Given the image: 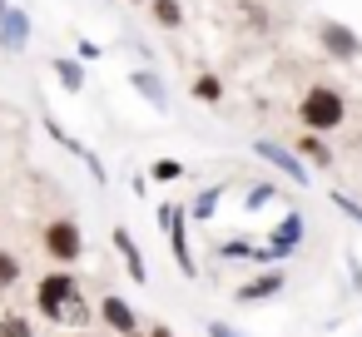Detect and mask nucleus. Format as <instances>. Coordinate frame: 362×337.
Returning a JSON list of instances; mask_svg holds the SVG:
<instances>
[{
    "label": "nucleus",
    "instance_id": "nucleus-12",
    "mask_svg": "<svg viewBox=\"0 0 362 337\" xmlns=\"http://www.w3.org/2000/svg\"><path fill=\"white\" fill-rule=\"evenodd\" d=\"M194 95H199L204 105H218V100H223V85H218V75H199V80H194Z\"/></svg>",
    "mask_w": 362,
    "mask_h": 337
},
{
    "label": "nucleus",
    "instance_id": "nucleus-4",
    "mask_svg": "<svg viewBox=\"0 0 362 337\" xmlns=\"http://www.w3.org/2000/svg\"><path fill=\"white\" fill-rule=\"evenodd\" d=\"M253 154H258V159H268L273 169H283L293 184H308V169H303V159H298L293 149H283V144H273V139H258V144H253Z\"/></svg>",
    "mask_w": 362,
    "mask_h": 337
},
{
    "label": "nucleus",
    "instance_id": "nucleus-9",
    "mask_svg": "<svg viewBox=\"0 0 362 337\" xmlns=\"http://www.w3.org/2000/svg\"><path fill=\"white\" fill-rule=\"evenodd\" d=\"M105 322L119 327V332H134V312H129V302H124V297H105Z\"/></svg>",
    "mask_w": 362,
    "mask_h": 337
},
{
    "label": "nucleus",
    "instance_id": "nucleus-24",
    "mask_svg": "<svg viewBox=\"0 0 362 337\" xmlns=\"http://www.w3.org/2000/svg\"><path fill=\"white\" fill-rule=\"evenodd\" d=\"M0 20H6V0H0Z\"/></svg>",
    "mask_w": 362,
    "mask_h": 337
},
{
    "label": "nucleus",
    "instance_id": "nucleus-22",
    "mask_svg": "<svg viewBox=\"0 0 362 337\" xmlns=\"http://www.w3.org/2000/svg\"><path fill=\"white\" fill-rule=\"evenodd\" d=\"M214 337H238V332H228L223 322H214Z\"/></svg>",
    "mask_w": 362,
    "mask_h": 337
},
{
    "label": "nucleus",
    "instance_id": "nucleus-2",
    "mask_svg": "<svg viewBox=\"0 0 362 337\" xmlns=\"http://www.w3.org/2000/svg\"><path fill=\"white\" fill-rule=\"evenodd\" d=\"M35 302H40V312H45V317H60V312H65V302H80V288H75V278H70V273H50V278L40 283Z\"/></svg>",
    "mask_w": 362,
    "mask_h": 337
},
{
    "label": "nucleus",
    "instance_id": "nucleus-5",
    "mask_svg": "<svg viewBox=\"0 0 362 337\" xmlns=\"http://www.w3.org/2000/svg\"><path fill=\"white\" fill-rule=\"evenodd\" d=\"M25 40H30V16L25 11H6V20H0V50H25Z\"/></svg>",
    "mask_w": 362,
    "mask_h": 337
},
{
    "label": "nucleus",
    "instance_id": "nucleus-11",
    "mask_svg": "<svg viewBox=\"0 0 362 337\" xmlns=\"http://www.w3.org/2000/svg\"><path fill=\"white\" fill-rule=\"evenodd\" d=\"M55 75H60L65 90H85V70H80V60H55Z\"/></svg>",
    "mask_w": 362,
    "mask_h": 337
},
{
    "label": "nucleus",
    "instance_id": "nucleus-8",
    "mask_svg": "<svg viewBox=\"0 0 362 337\" xmlns=\"http://www.w3.org/2000/svg\"><path fill=\"white\" fill-rule=\"evenodd\" d=\"M134 90H139V95H144V100H149L154 110H164V105H169V95H164V85H159V80H154L149 70H134Z\"/></svg>",
    "mask_w": 362,
    "mask_h": 337
},
{
    "label": "nucleus",
    "instance_id": "nucleus-15",
    "mask_svg": "<svg viewBox=\"0 0 362 337\" xmlns=\"http://www.w3.org/2000/svg\"><path fill=\"white\" fill-rule=\"evenodd\" d=\"M298 238H303V213H288L278 228V243H298Z\"/></svg>",
    "mask_w": 362,
    "mask_h": 337
},
{
    "label": "nucleus",
    "instance_id": "nucleus-10",
    "mask_svg": "<svg viewBox=\"0 0 362 337\" xmlns=\"http://www.w3.org/2000/svg\"><path fill=\"white\" fill-rule=\"evenodd\" d=\"M154 20L164 30H179L184 25V11H179V0H154Z\"/></svg>",
    "mask_w": 362,
    "mask_h": 337
},
{
    "label": "nucleus",
    "instance_id": "nucleus-14",
    "mask_svg": "<svg viewBox=\"0 0 362 337\" xmlns=\"http://www.w3.org/2000/svg\"><path fill=\"white\" fill-rule=\"evenodd\" d=\"M298 149H303L313 164H332V154H327V144H322L317 134H303V139H298Z\"/></svg>",
    "mask_w": 362,
    "mask_h": 337
},
{
    "label": "nucleus",
    "instance_id": "nucleus-25",
    "mask_svg": "<svg viewBox=\"0 0 362 337\" xmlns=\"http://www.w3.org/2000/svg\"><path fill=\"white\" fill-rule=\"evenodd\" d=\"M124 337H139V332H124Z\"/></svg>",
    "mask_w": 362,
    "mask_h": 337
},
{
    "label": "nucleus",
    "instance_id": "nucleus-19",
    "mask_svg": "<svg viewBox=\"0 0 362 337\" xmlns=\"http://www.w3.org/2000/svg\"><path fill=\"white\" fill-rule=\"evenodd\" d=\"M179 174H184L179 159H159V164H154V179H179Z\"/></svg>",
    "mask_w": 362,
    "mask_h": 337
},
{
    "label": "nucleus",
    "instance_id": "nucleus-20",
    "mask_svg": "<svg viewBox=\"0 0 362 337\" xmlns=\"http://www.w3.org/2000/svg\"><path fill=\"white\" fill-rule=\"evenodd\" d=\"M332 203H337V208H342V213H352V218H357V223H362V203H352V199H347V194H332Z\"/></svg>",
    "mask_w": 362,
    "mask_h": 337
},
{
    "label": "nucleus",
    "instance_id": "nucleus-18",
    "mask_svg": "<svg viewBox=\"0 0 362 337\" xmlns=\"http://www.w3.org/2000/svg\"><path fill=\"white\" fill-rule=\"evenodd\" d=\"M0 337H30V322H21V317H6V322H0Z\"/></svg>",
    "mask_w": 362,
    "mask_h": 337
},
{
    "label": "nucleus",
    "instance_id": "nucleus-23",
    "mask_svg": "<svg viewBox=\"0 0 362 337\" xmlns=\"http://www.w3.org/2000/svg\"><path fill=\"white\" fill-rule=\"evenodd\" d=\"M149 337H174V332H169V327H154V332H149Z\"/></svg>",
    "mask_w": 362,
    "mask_h": 337
},
{
    "label": "nucleus",
    "instance_id": "nucleus-16",
    "mask_svg": "<svg viewBox=\"0 0 362 337\" xmlns=\"http://www.w3.org/2000/svg\"><path fill=\"white\" fill-rule=\"evenodd\" d=\"M214 208H218V189H204V194L194 199V218H209Z\"/></svg>",
    "mask_w": 362,
    "mask_h": 337
},
{
    "label": "nucleus",
    "instance_id": "nucleus-3",
    "mask_svg": "<svg viewBox=\"0 0 362 337\" xmlns=\"http://www.w3.org/2000/svg\"><path fill=\"white\" fill-rule=\"evenodd\" d=\"M45 248H50V258L75 263V258H80V248H85V238H80V228H75L70 218H55V223L45 228Z\"/></svg>",
    "mask_w": 362,
    "mask_h": 337
},
{
    "label": "nucleus",
    "instance_id": "nucleus-1",
    "mask_svg": "<svg viewBox=\"0 0 362 337\" xmlns=\"http://www.w3.org/2000/svg\"><path fill=\"white\" fill-rule=\"evenodd\" d=\"M298 114H303V124H308L313 134H322V129H337V124L347 119V100H342L337 90L317 85V90H308V95H303Z\"/></svg>",
    "mask_w": 362,
    "mask_h": 337
},
{
    "label": "nucleus",
    "instance_id": "nucleus-7",
    "mask_svg": "<svg viewBox=\"0 0 362 337\" xmlns=\"http://www.w3.org/2000/svg\"><path fill=\"white\" fill-rule=\"evenodd\" d=\"M115 248L124 253V268L134 273V283H144V258H139V248H134V238H129L124 228H115Z\"/></svg>",
    "mask_w": 362,
    "mask_h": 337
},
{
    "label": "nucleus",
    "instance_id": "nucleus-6",
    "mask_svg": "<svg viewBox=\"0 0 362 337\" xmlns=\"http://www.w3.org/2000/svg\"><path fill=\"white\" fill-rule=\"evenodd\" d=\"M322 45L332 50V55H342V60H352L362 45H357V35L347 30V25H322Z\"/></svg>",
    "mask_w": 362,
    "mask_h": 337
},
{
    "label": "nucleus",
    "instance_id": "nucleus-13",
    "mask_svg": "<svg viewBox=\"0 0 362 337\" xmlns=\"http://www.w3.org/2000/svg\"><path fill=\"white\" fill-rule=\"evenodd\" d=\"M278 288H283V278H278V273H268V278L248 283V288H243L238 297H243V302H253V297H268V292H278Z\"/></svg>",
    "mask_w": 362,
    "mask_h": 337
},
{
    "label": "nucleus",
    "instance_id": "nucleus-17",
    "mask_svg": "<svg viewBox=\"0 0 362 337\" xmlns=\"http://www.w3.org/2000/svg\"><path fill=\"white\" fill-rule=\"evenodd\" d=\"M16 278H21V263H16L11 253H0V288H11Z\"/></svg>",
    "mask_w": 362,
    "mask_h": 337
},
{
    "label": "nucleus",
    "instance_id": "nucleus-21",
    "mask_svg": "<svg viewBox=\"0 0 362 337\" xmlns=\"http://www.w3.org/2000/svg\"><path fill=\"white\" fill-rule=\"evenodd\" d=\"M268 199H273V189H268V184H263V189H253V194H248V208H263V203H268Z\"/></svg>",
    "mask_w": 362,
    "mask_h": 337
}]
</instances>
